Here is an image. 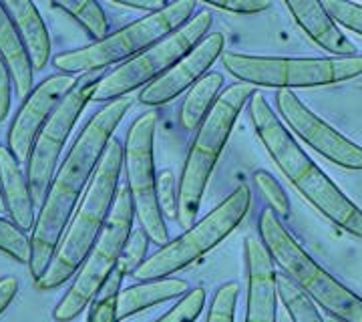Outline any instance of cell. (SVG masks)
I'll list each match as a JSON object with an SVG mask.
<instances>
[{"instance_id": "cell-38", "label": "cell", "mask_w": 362, "mask_h": 322, "mask_svg": "<svg viewBox=\"0 0 362 322\" xmlns=\"http://www.w3.org/2000/svg\"><path fill=\"white\" fill-rule=\"evenodd\" d=\"M0 212H6L4 209V202H2V193H0Z\"/></svg>"}, {"instance_id": "cell-33", "label": "cell", "mask_w": 362, "mask_h": 322, "mask_svg": "<svg viewBox=\"0 0 362 322\" xmlns=\"http://www.w3.org/2000/svg\"><path fill=\"white\" fill-rule=\"evenodd\" d=\"M202 2L233 14H259L270 8V0H202Z\"/></svg>"}, {"instance_id": "cell-35", "label": "cell", "mask_w": 362, "mask_h": 322, "mask_svg": "<svg viewBox=\"0 0 362 322\" xmlns=\"http://www.w3.org/2000/svg\"><path fill=\"white\" fill-rule=\"evenodd\" d=\"M16 292H18V278L16 276L0 278V314L11 306Z\"/></svg>"}, {"instance_id": "cell-25", "label": "cell", "mask_w": 362, "mask_h": 322, "mask_svg": "<svg viewBox=\"0 0 362 322\" xmlns=\"http://www.w3.org/2000/svg\"><path fill=\"white\" fill-rule=\"evenodd\" d=\"M125 280V274L115 268L109 274V278L99 288L93 302L89 304V318L87 322H119L117 321V298L121 292V284Z\"/></svg>"}, {"instance_id": "cell-2", "label": "cell", "mask_w": 362, "mask_h": 322, "mask_svg": "<svg viewBox=\"0 0 362 322\" xmlns=\"http://www.w3.org/2000/svg\"><path fill=\"white\" fill-rule=\"evenodd\" d=\"M250 117L259 142L264 143L274 163L294 185V190L328 218L340 230L362 240V209L350 202L346 193L338 190L322 169L312 161L308 154L298 145L292 131L286 127L280 115L270 107L266 97L256 91L250 99Z\"/></svg>"}, {"instance_id": "cell-29", "label": "cell", "mask_w": 362, "mask_h": 322, "mask_svg": "<svg viewBox=\"0 0 362 322\" xmlns=\"http://www.w3.org/2000/svg\"><path fill=\"white\" fill-rule=\"evenodd\" d=\"M254 183H256L259 193L264 195V200L268 202V206L276 212L278 218L282 219L286 216H290V200H288V195L282 190L280 181L276 180L272 173L264 171V169H258L254 173Z\"/></svg>"}, {"instance_id": "cell-28", "label": "cell", "mask_w": 362, "mask_h": 322, "mask_svg": "<svg viewBox=\"0 0 362 322\" xmlns=\"http://www.w3.org/2000/svg\"><path fill=\"white\" fill-rule=\"evenodd\" d=\"M147 244H149L147 232L143 230L141 226L139 228H133L129 238H127V242L123 246L121 258L117 262V268L123 272L125 276L133 274L145 262V258H147Z\"/></svg>"}, {"instance_id": "cell-31", "label": "cell", "mask_w": 362, "mask_h": 322, "mask_svg": "<svg viewBox=\"0 0 362 322\" xmlns=\"http://www.w3.org/2000/svg\"><path fill=\"white\" fill-rule=\"evenodd\" d=\"M328 14L340 28L362 37V4L350 0H322Z\"/></svg>"}, {"instance_id": "cell-36", "label": "cell", "mask_w": 362, "mask_h": 322, "mask_svg": "<svg viewBox=\"0 0 362 322\" xmlns=\"http://www.w3.org/2000/svg\"><path fill=\"white\" fill-rule=\"evenodd\" d=\"M111 2L127 6V8H135V11H145V13H157L169 4V0H111Z\"/></svg>"}, {"instance_id": "cell-10", "label": "cell", "mask_w": 362, "mask_h": 322, "mask_svg": "<svg viewBox=\"0 0 362 322\" xmlns=\"http://www.w3.org/2000/svg\"><path fill=\"white\" fill-rule=\"evenodd\" d=\"M211 23H214V14L209 11H199L187 23L177 26L173 33L157 40L149 49H145L125 63L113 67L99 81L97 89L93 93V101L109 103L147 87L149 83H153L165 71H169L183 54L192 51L209 33Z\"/></svg>"}, {"instance_id": "cell-3", "label": "cell", "mask_w": 362, "mask_h": 322, "mask_svg": "<svg viewBox=\"0 0 362 322\" xmlns=\"http://www.w3.org/2000/svg\"><path fill=\"white\" fill-rule=\"evenodd\" d=\"M121 168H123V145L119 139H111L90 178L89 188L83 193L77 209L52 254L49 266L40 274V278L35 280V286L39 290L47 292L61 288L77 274L78 266L83 264L93 244L101 236L105 222L111 214L115 195L119 192Z\"/></svg>"}, {"instance_id": "cell-14", "label": "cell", "mask_w": 362, "mask_h": 322, "mask_svg": "<svg viewBox=\"0 0 362 322\" xmlns=\"http://www.w3.org/2000/svg\"><path fill=\"white\" fill-rule=\"evenodd\" d=\"M77 77L78 75L54 73L51 77L42 79L23 99V105L16 111L6 135V145L21 163L28 161V155L39 131L47 123V119L51 117L59 101L65 97L66 91L75 85Z\"/></svg>"}, {"instance_id": "cell-4", "label": "cell", "mask_w": 362, "mask_h": 322, "mask_svg": "<svg viewBox=\"0 0 362 322\" xmlns=\"http://www.w3.org/2000/svg\"><path fill=\"white\" fill-rule=\"evenodd\" d=\"M254 93L256 87L247 83L230 85L228 89L221 91L211 111L195 129L177 181V222L185 230L195 224L209 178L220 161V155L232 135L238 117L250 103Z\"/></svg>"}, {"instance_id": "cell-18", "label": "cell", "mask_w": 362, "mask_h": 322, "mask_svg": "<svg viewBox=\"0 0 362 322\" xmlns=\"http://www.w3.org/2000/svg\"><path fill=\"white\" fill-rule=\"evenodd\" d=\"M0 193L8 218L25 232L33 230L37 219V204L23 163L14 157L8 145H0Z\"/></svg>"}, {"instance_id": "cell-17", "label": "cell", "mask_w": 362, "mask_h": 322, "mask_svg": "<svg viewBox=\"0 0 362 322\" xmlns=\"http://www.w3.org/2000/svg\"><path fill=\"white\" fill-rule=\"evenodd\" d=\"M282 2L286 4L288 13L292 14L298 28L322 51L337 57L356 54L354 42L332 21L322 0H282Z\"/></svg>"}, {"instance_id": "cell-9", "label": "cell", "mask_w": 362, "mask_h": 322, "mask_svg": "<svg viewBox=\"0 0 362 322\" xmlns=\"http://www.w3.org/2000/svg\"><path fill=\"white\" fill-rule=\"evenodd\" d=\"M133 219H135V207H133L129 190L125 185V188H119V192H117L111 214L105 222L103 232L93 244L87 258L83 260V264L78 266L65 297L61 298L57 302V306L52 309L54 321H75L78 314L93 302V298L99 292L105 280L109 278V274L117 268L123 246L133 230Z\"/></svg>"}, {"instance_id": "cell-37", "label": "cell", "mask_w": 362, "mask_h": 322, "mask_svg": "<svg viewBox=\"0 0 362 322\" xmlns=\"http://www.w3.org/2000/svg\"><path fill=\"white\" fill-rule=\"evenodd\" d=\"M324 322H344L342 318H338V316H332V314H328L326 318H324Z\"/></svg>"}, {"instance_id": "cell-7", "label": "cell", "mask_w": 362, "mask_h": 322, "mask_svg": "<svg viewBox=\"0 0 362 322\" xmlns=\"http://www.w3.org/2000/svg\"><path fill=\"white\" fill-rule=\"evenodd\" d=\"M223 69L252 87L312 89L338 85L362 75V54L349 57H259L223 51Z\"/></svg>"}, {"instance_id": "cell-27", "label": "cell", "mask_w": 362, "mask_h": 322, "mask_svg": "<svg viewBox=\"0 0 362 322\" xmlns=\"http://www.w3.org/2000/svg\"><path fill=\"white\" fill-rule=\"evenodd\" d=\"M240 298V286L235 282H223L216 290L207 310L206 322H235V306Z\"/></svg>"}, {"instance_id": "cell-19", "label": "cell", "mask_w": 362, "mask_h": 322, "mask_svg": "<svg viewBox=\"0 0 362 322\" xmlns=\"http://www.w3.org/2000/svg\"><path fill=\"white\" fill-rule=\"evenodd\" d=\"M14 30L25 47L35 71H42L51 59V37L33 0H2Z\"/></svg>"}, {"instance_id": "cell-30", "label": "cell", "mask_w": 362, "mask_h": 322, "mask_svg": "<svg viewBox=\"0 0 362 322\" xmlns=\"http://www.w3.org/2000/svg\"><path fill=\"white\" fill-rule=\"evenodd\" d=\"M204 306H206V290L194 288V290H187L180 298V302L156 322H195Z\"/></svg>"}, {"instance_id": "cell-22", "label": "cell", "mask_w": 362, "mask_h": 322, "mask_svg": "<svg viewBox=\"0 0 362 322\" xmlns=\"http://www.w3.org/2000/svg\"><path fill=\"white\" fill-rule=\"evenodd\" d=\"M223 87V75L218 71H207L199 81H195L185 91V99L180 109V123L185 131H195L204 117L211 111L214 103L218 101Z\"/></svg>"}, {"instance_id": "cell-21", "label": "cell", "mask_w": 362, "mask_h": 322, "mask_svg": "<svg viewBox=\"0 0 362 322\" xmlns=\"http://www.w3.org/2000/svg\"><path fill=\"white\" fill-rule=\"evenodd\" d=\"M0 57L4 59V63L8 64V71L13 75L14 93L21 99H25L26 95L33 91L35 69H33L25 47H23V42L14 30L11 16L6 13L2 0H0Z\"/></svg>"}, {"instance_id": "cell-34", "label": "cell", "mask_w": 362, "mask_h": 322, "mask_svg": "<svg viewBox=\"0 0 362 322\" xmlns=\"http://www.w3.org/2000/svg\"><path fill=\"white\" fill-rule=\"evenodd\" d=\"M13 91L14 81L8 64L4 63V59L0 57V123L6 121V117L11 113V103H13Z\"/></svg>"}, {"instance_id": "cell-32", "label": "cell", "mask_w": 362, "mask_h": 322, "mask_svg": "<svg viewBox=\"0 0 362 322\" xmlns=\"http://www.w3.org/2000/svg\"><path fill=\"white\" fill-rule=\"evenodd\" d=\"M157 202L163 218H177V183L171 171H161L157 176Z\"/></svg>"}, {"instance_id": "cell-20", "label": "cell", "mask_w": 362, "mask_h": 322, "mask_svg": "<svg viewBox=\"0 0 362 322\" xmlns=\"http://www.w3.org/2000/svg\"><path fill=\"white\" fill-rule=\"evenodd\" d=\"M187 282L181 278H157V280H139L129 288H121L117 298V321H125L137 312L157 306L187 292Z\"/></svg>"}, {"instance_id": "cell-6", "label": "cell", "mask_w": 362, "mask_h": 322, "mask_svg": "<svg viewBox=\"0 0 362 322\" xmlns=\"http://www.w3.org/2000/svg\"><path fill=\"white\" fill-rule=\"evenodd\" d=\"M197 0H171L165 8L157 13H147L135 23L117 28L103 39H97L65 51L52 59V64L59 73L66 75H83L90 71H107L113 64H121L137 57L139 52L156 45L157 40L168 37L177 26L187 23L195 11Z\"/></svg>"}, {"instance_id": "cell-8", "label": "cell", "mask_w": 362, "mask_h": 322, "mask_svg": "<svg viewBox=\"0 0 362 322\" xmlns=\"http://www.w3.org/2000/svg\"><path fill=\"white\" fill-rule=\"evenodd\" d=\"M252 206V192L246 183L238 185L220 206L195 222L185 232L163 244L133 272L137 280H157L177 274L223 242L242 224Z\"/></svg>"}, {"instance_id": "cell-11", "label": "cell", "mask_w": 362, "mask_h": 322, "mask_svg": "<svg viewBox=\"0 0 362 322\" xmlns=\"http://www.w3.org/2000/svg\"><path fill=\"white\" fill-rule=\"evenodd\" d=\"M105 73L107 71H90V73L78 75L75 85L66 91L65 97L54 107V111L47 119V123L42 125L37 139L33 143V149L26 161V178H28L30 192L37 206H40L54 178L59 157L71 137V131L77 125L78 117L85 111V107L93 101V93Z\"/></svg>"}, {"instance_id": "cell-15", "label": "cell", "mask_w": 362, "mask_h": 322, "mask_svg": "<svg viewBox=\"0 0 362 322\" xmlns=\"http://www.w3.org/2000/svg\"><path fill=\"white\" fill-rule=\"evenodd\" d=\"M223 49H226V37L221 33H207L169 71H165L153 83H149L147 87H143L141 93L137 95V101L147 107H159L177 99L195 81L206 75L211 64L221 59Z\"/></svg>"}, {"instance_id": "cell-12", "label": "cell", "mask_w": 362, "mask_h": 322, "mask_svg": "<svg viewBox=\"0 0 362 322\" xmlns=\"http://www.w3.org/2000/svg\"><path fill=\"white\" fill-rule=\"evenodd\" d=\"M156 129L157 115L153 111L143 113L131 123L127 139L123 143V169L135 207V218L149 240L163 246L169 242V232L157 202Z\"/></svg>"}, {"instance_id": "cell-1", "label": "cell", "mask_w": 362, "mask_h": 322, "mask_svg": "<svg viewBox=\"0 0 362 322\" xmlns=\"http://www.w3.org/2000/svg\"><path fill=\"white\" fill-rule=\"evenodd\" d=\"M133 97H121L105 103L81 129L69 154L54 171L49 190L40 202L35 226L30 230V260L28 270L33 280L49 266L57 246L73 218L78 202L99 166L105 149L113 139V133L127 115L133 105Z\"/></svg>"}, {"instance_id": "cell-26", "label": "cell", "mask_w": 362, "mask_h": 322, "mask_svg": "<svg viewBox=\"0 0 362 322\" xmlns=\"http://www.w3.org/2000/svg\"><path fill=\"white\" fill-rule=\"evenodd\" d=\"M0 252L18 264H28L30 260V236L11 218H0Z\"/></svg>"}, {"instance_id": "cell-13", "label": "cell", "mask_w": 362, "mask_h": 322, "mask_svg": "<svg viewBox=\"0 0 362 322\" xmlns=\"http://www.w3.org/2000/svg\"><path fill=\"white\" fill-rule=\"evenodd\" d=\"M278 115L292 135L310 145L314 151L344 169H362V145L350 142L340 131L310 111L292 89L276 93Z\"/></svg>"}, {"instance_id": "cell-5", "label": "cell", "mask_w": 362, "mask_h": 322, "mask_svg": "<svg viewBox=\"0 0 362 322\" xmlns=\"http://www.w3.org/2000/svg\"><path fill=\"white\" fill-rule=\"evenodd\" d=\"M258 232L274 264H278L284 276L296 284L314 304L344 322H362V298L314 262V258L308 256L286 230L272 207L259 214Z\"/></svg>"}, {"instance_id": "cell-24", "label": "cell", "mask_w": 362, "mask_h": 322, "mask_svg": "<svg viewBox=\"0 0 362 322\" xmlns=\"http://www.w3.org/2000/svg\"><path fill=\"white\" fill-rule=\"evenodd\" d=\"M278 297L282 298L292 322H324L314 302L284 274H278Z\"/></svg>"}, {"instance_id": "cell-16", "label": "cell", "mask_w": 362, "mask_h": 322, "mask_svg": "<svg viewBox=\"0 0 362 322\" xmlns=\"http://www.w3.org/2000/svg\"><path fill=\"white\" fill-rule=\"evenodd\" d=\"M247 264L246 322H276L278 274L262 238L250 236L244 242Z\"/></svg>"}, {"instance_id": "cell-23", "label": "cell", "mask_w": 362, "mask_h": 322, "mask_svg": "<svg viewBox=\"0 0 362 322\" xmlns=\"http://www.w3.org/2000/svg\"><path fill=\"white\" fill-rule=\"evenodd\" d=\"M57 8L65 11L71 18L87 30L93 39H103L109 35V21L97 0H49Z\"/></svg>"}]
</instances>
